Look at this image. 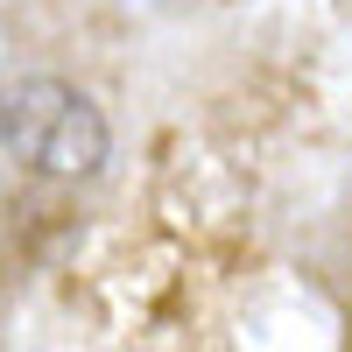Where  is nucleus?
I'll return each mask as SVG.
<instances>
[{
	"instance_id": "obj_1",
	"label": "nucleus",
	"mask_w": 352,
	"mask_h": 352,
	"mask_svg": "<svg viewBox=\"0 0 352 352\" xmlns=\"http://www.w3.org/2000/svg\"><path fill=\"white\" fill-rule=\"evenodd\" d=\"M0 141L21 169L78 184V176H99L106 162V113L64 78H21L0 106Z\"/></svg>"
}]
</instances>
